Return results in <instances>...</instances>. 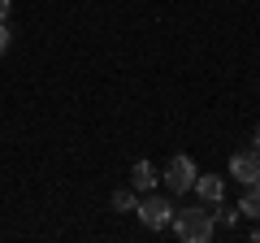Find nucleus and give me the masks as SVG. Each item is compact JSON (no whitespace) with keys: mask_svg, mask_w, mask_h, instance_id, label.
Returning <instances> with one entry per match:
<instances>
[{"mask_svg":"<svg viewBox=\"0 0 260 243\" xmlns=\"http://www.w3.org/2000/svg\"><path fill=\"white\" fill-rule=\"evenodd\" d=\"M251 239H256V243H260V226H256V230H251Z\"/></svg>","mask_w":260,"mask_h":243,"instance_id":"obj_12","label":"nucleus"},{"mask_svg":"<svg viewBox=\"0 0 260 243\" xmlns=\"http://www.w3.org/2000/svg\"><path fill=\"white\" fill-rule=\"evenodd\" d=\"M9 52V26H5V22H0V56Z\"/></svg>","mask_w":260,"mask_h":243,"instance_id":"obj_10","label":"nucleus"},{"mask_svg":"<svg viewBox=\"0 0 260 243\" xmlns=\"http://www.w3.org/2000/svg\"><path fill=\"white\" fill-rule=\"evenodd\" d=\"M256 148H260V131H256Z\"/></svg>","mask_w":260,"mask_h":243,"instance_id":"obj_13","label":"nucleus"},{"mask_svg":"<svg viewBox=\"0 0 260 243\" xmlns=\"http://www.w3.org/2000/svg\"><path fill=\"white\" fill-rule=\"evenodd\" d=\"M160 178H165L169 191H178V196H182V191L195 187V161H191V157H174V161L165 165V174H160Z\"/></svg>","mask_w":260,"mask_h":243,"instance_id":"obj_3","label":"nucleus"},{"mask_svg":"<svg viewBox=\"0 0 260 243\" xmlns=\"http://www.w3.org/2000/svg\"><path fill=\"white\" fill-rule=\"evenodd\" d=\"M9 18V0H0V22Z\"/></svg>","mask_w":260,"mask_h":243,"instance_id":"obj_11","label":"nucleus"},{"mask_svg":"<svg viewBox=\"0 0 260 243\" xmlns=\"http://www.w3.org/2000/svg\"><path fill=\"white\" fill-rule=\"evenodd\" d=\"M217 213H221V222H225V226L239 222V208H221V204H217Z\"/></svg>","mask_w":260,"mask_h":243,"instance_id":"obj_9","label":"nucleus"},{"mask_svg":"<svg viewBox=\"0 0 260 243\" xmlns=\"http://www.w3.org/2000/svg\"><path fill=\"white\" fill-rule=\"evenodd\" d=\"M239 217H251V222H260V183H251L247 196L239 200Z\"/></svg>","mask_w":260,"mask_h":243,"instance_id":"obj_7","label":"nucleus"},{"mask_svg":"<svg viewBox=\"0 0 260 243\" xmlns=\"http://www.w3.org/2000/svg\"><path fill=\"white\" fill-rule=\"evenodd\" d=\"M191 191H200V200H208V204H221V196H225V183L217 174H195V187Z\"/></svg>","mask_w":260,"mask_h":243,"instance_id":"obj_6","label":"nucleus"},{"mask_svg":"<svg viewBox=\"0 0 260 243\" xmlns=\"http://www.w3.org/2000/svg\"><path fill=\"white\" fill-rule=\"evenodd\" d=\"M174 234L178 239H186V243H208L213 239V213H208V208H182V213H178L174 208Z\"/></svg>","mask_w":260,"mask_h":243,"instance_id":"obj_1","label":"nucleus"},{"mask_svg":"<svg viewBox=\"0 0 260 243\" xmlns=\"http://www.w3.org/2000/svg\"><path fill=\"white\" fill-rule=\"evenodd\" d=\"M135 213H139V222L148 226V230H165L169 222H174V204H169L165 196H148L135 204Z\"/></svg>","mask_w":260,"mask_h":243,"instance_id":"obj_2","label":"nucleus"},{"mask_svg":"<svg viewBox=\"0 0 260 243\" xmlns=\"http://www.w3.org/2000/svg\"><path fill=\"white\" fill-rule=\"evenodd\" d=\"M156 183H160V174H156L152 161H135V165H130V187L135 191H152Z\"/></svg>","mask_w":260,"mask_h":243,"instance_id":"obj_5","label":"nucleus"},{"mask_svg":"<svg viewBox=\"0 0 260 243\" xmlns=\"http://www.w3.org/2000/svg\"><path fill=\"white\" fill-rule=\"evenodd\" d=\"M230 174L239 178V183H260V148H243V152H234L230 157Z\"/></svg>","mask_w":260,"mask_h":243,"instance_id":"obj_4","label":"nucleus"},{"mask_svg":"<svg viewBox=\"0 0 260 243\" xmlns=\"http://www.w3.org/2000/svg\"><path fill=\"white\" fill-rule=\"evenodd\" d=\"M135 204H139V200H135V187H121V191H113V208H121V213H130Z\"/></svg>","mask_w":260,"mask_h":243,"instance_id":"obj_8","label":"nucleus"}]
</instances>
